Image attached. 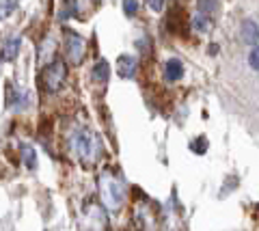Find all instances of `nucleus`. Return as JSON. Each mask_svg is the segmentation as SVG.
<instances>
[{
    "instance_id": "1",
    "label": "nucleus",
    "mask_w": 259,
    "mask_h": 231,
    "mask_svg": "<svg viewBox=\"0 0 259 231\" xmlns=\"http://www.w3.org/2000/svg\"><path fill=\"white\" fill-rule=\"evenodd\" d=\"M67 145L71 154L87 166H93L104 154L102 138L95 132L87 130V127H74L67 136Z\"/></svg>"
},
{
    "instance_id": "2",
    "label": "nucleus",
    "mask_w": 259,
    "mask_h": 231,
    "mask_svg": "<svg viewBox=\"0 0 259 231\" xmlns=\"http://www.w3.org/2000/svg\"><path fill=\"white\" fill-rule=\"evenodd\" d=\"M100 197L108 212H119L125 203V186L119 175L112 171H104L100 175Z\"/></svg>"
},
{
    "instance_id": "3",
    "label": "nucleus",
    "mask_w": 259,
    "mask_h": 231,
    "mask_svg": "<svg viewBox=\"0 0 259 231\" xmlns=\"http://www.w3.org/2000/svg\"><path fill=\"white\" fill-rule=\"evenodd\" d=\"M65 78H67V65L63 61H54L50 65H46L41 74V86L48 93H56L63 86Z\"/></svg>"
},
{
    "instance_id": "4",
    "label": "nucleus",
    "mask_w": 259,
    "mask_h": 231,
    "mask_svg": "<svg viewBox=\"0 0 259 231\" xmlns=\"http://www.w3.org/2000/svg\"><path fill=\"white\" fill-rule=\"evenodd\" d=\"M108 227V218L102 205H87L82 212V220H80V229L82 231H106Z\"/></svg>"
},
{
    "instance_id": "5",
    "label": "nucleus",
    "mask_w": 259,
    "mask_h": 231,
    "mask_svg": "<svg viewBox=\"0 0 259 231\" xmlns=\"http://www.w3.org/2000/svg\"><path fill=\"white\" fill-rule=\"evenodd\" d=\"M84 52H87L84 39L76 33H67V37H65V54H67V61L71 65H78L84 59Z\"/></svg>"
},
{
    "instance_id": "6",
    "label": "nucleus",
    "mask_w": 259,
    "mask_h": 231,
    "mask_svg": "<svg viewBox=\"0 0 259 231\" xmlns=\"http://www.w3.org/2000/svg\"><path fill=\"white\" fill-rule=\"evenodd\" d=\"M240 35H242V41L255 48L259 43V24L255 20H244L240 26Z\"/></svg>"
},
{
    "instance_id": "7",
    "label": "nucleus",
    "mask_w": 259,
    "mask_h": 231,
    "mask_svg": "<svg viewBox=\"0 0 259 231\" xmlns=\"http://www.w3.org/2000/svg\"><path fill=\"white\" fill-rule=\"evenodd\" d=\"M28 106V95L18 91L15 86H7V108L11 110H22Z\"/></svg>"
},
{
    "instance_id": "8",
    "label": "nucleus",
    "mask_w": 259,
    "mask_h": 231,
    "mask_svg": "<svg viewBox=\"0 0 259 231\" xmlns=\"http://www.w3.org/2000/svg\"><path fill=\"white\" fill-rule=\"evenodd\" d=\"M117 71L121 78H134L136 74V59L130 54H121L117 59Z\"/></svg>"
},
{
    "instance_id": "9",
    "label": "nucleus",
    "mask_w": 259,
    "mask_h": 231,
    "mask_svg": "<svg viewBox=\"0 0 259 231\" xmlns=\"http://www.w3.org/2000/svg\"><path fill=\"white\" fill-rule=\"evenodd\" d=\"M20 45H22L20 37H15V35L7 37L5 41H3V61H5V63L13 61V59H15V57H18V54H20Z\"/></svg>"
},
{
    "instance_id": "10",
    "label": "nucleus",
    "mask_w": 259,
    "mask_h": 231,
    "mask_svg": "<svg viewBox=\"0 0 259 231\" xmlns=\"http://www.w3.org/2000/svg\"><path fill=\"white\" fill-rule=\"evenodd\" d=\"M182 76H184V65H182V61L171 59V61H166V63H164V78H166L168 82L180 80Z\"/></svg>"
},
{
    "instance_id": "11",
    "label": "nucleus",
    "mask_w": 259,
    "mask_h": 231,
    "mask_svg": "<svg viewBox=\"0 0 259 231\" xmlns=\"http://www.w3.org/2000/svg\"><path fill=\"white\" fill-rule=\"evenodd\" d=\"M91 76H93V80L95 82H108V76H110V65L106 61H97L95 65H93V71H91Z\"/></svg>"
},
{
    "instance_id": "12",
    "label": "nucleus",
    "mask_w": 259,
    "mask_h": 231,
    "mask_svg": "<svg viewBox=\"0 0 259 231\" xmlns=\"http://www.w3.org/2000/svg\"><path fill=\"white\" fill-rule=\"evenodd\" d=\"M22 162L26 164V169H30V171L37 169V151L30 145H22Z\"/></svg>"
},
{
    "instance_id": "13",
    "label": "nucleus",
    "mask_w": 259,
    "mask_h": 231,
    "mask_svg": "<svg viewBox=\"0 0 259 231\" xmlns=\"http://www.w3.org/2000/svg\"><path fill=\"white\" fill-rule=\"evenodd\" d=\"M192 30H197V33H207L209 30V18L205 13L197 11L192 15Z\"/></svg>"
},
{
    "instance_id": "14",
    "label": "nucleus",
    "mask_w": 259,
    "mask_h": 231,
    "mask_svg": "<svg viewBox=\"0 0 259 231\" xmlns=\"http://www.w3.org/2000/svg\"><path fill=\"white\" fill-rule=\"evenodd\" d=\"M197 7L201 13H205L209 18V15H214L218 11V0H197Z\"/></svg>"
},
{
    "instance_id": "15",
    "label": "nucleus",
    "mask_w": 259,
    "mask_h": 231,
    "mask_svg": "<svg viewBox=\"0 0 259 231\" xmlns=\"http://www.w3.org/2000/svg\"><path fill=\"white\" fill-rule=\"evenodd\" d=\"M65 5H67V7H65V9L61 11V15H59V18H61V20L74 18V15L78 13V3H76V0H65Z\"/></svg>"
},
{
    "instance_id": "16",
    "label": "nucleus",
    "mask_w": 259,
    "mask_h": 231,
    "mask_svg": "<svg viewBox=\"0 0 259 231\" xmlns=\"http://www.w3.org/2000/svg\"><path fill=\"white\" fill-rule=\"evenodd\" d=\"M123 11H125V15H136L139 13V0H123Z\"/></svg>"
},
{
    "instance_id": "17",
    "label": "nucleus",
    "mask_w": 259,
    "mask_h": 231,
    "mask_svg": "<svg viewBox=\"0 0 259 231\" xmlns=\"http://www.w3.org/2000/svg\"><path fill=\"white\" fill-rule=\"evenodd\" d=\"M248 65L253 67L255 71H259V45H255L253 50L248 52Z\"/></svg>"
},
{
    "instance_id": "18",
    "label": "nucleus",
    "mask_w": 259,
    "mask_h": 231,
    "mask_svg": "<svg viewBox=\"0 0 259 231\" xmlns=\"http://www.w3.org/2000/svg\"><path fill=\"white\" fill-rule=\"evenodd\" d=\"M194 149V154H205V149H207V141L205 138H201V141H192V145Z\"/></svg>"
},
{
    "instance_id": "19",
    "label": "nucleus",
    "mask_w": 259,
    "mask_h": 231,
    "mask_svg": "<svg viewBox=\"0 0 259 231\" xmlns=\"http://www.w3.org/2000/svg\"><path fill=\"white\" fill-rule=\"evenodd\" d=\"M147 5L151 7L153 11H162V9H164V0H147Z\"/></svg>"
},
{
    "instance_id": "20",
    "label": "nucleus",
    "mask_w": 259,
    "mask_h": 231,
    "mask_svg": "<svg viewBox=\"0 0 259 231\" xmlns=\"http://www.w3.org/2000/svg\"><path fill=\"white\" fill-rule=\"evenodd\" d=\"M13 3H11V0H3V18H7V15H9L11 11H13Z\"/></svg>"
}]
</instances>
